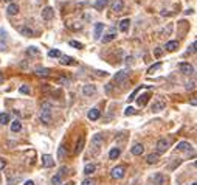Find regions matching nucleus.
I'll list each match as a JSON object with an SVG mask.
<instances>
[{
    "label": "nucleus",
    "instance_id": "nucleus-1",
    "mask_svg": "<svg viewBox=\"0 0 197 185\" xmlns=\"http://www.w3.org/2000/svg\"><path fill=\"white\" fill-rule=\"evenodd\" d=\"M51 111L53 107L50 103H42V107H41V121L43 124H50L51 123Z\"/></svg>",
    "mask_w": 197,
    "mask_h": 185
},
{
    "label": "nucleus",
    "instance_id": "nucleus-2",
    "mask_svg": "<svg viewBox=\"0 0 197 185\" xmlns=\"http://www.w3.org/2000/svg\"><path fill=\"white\" fill-rule=\"evenodd\" d=\"M166 107V101L163 100V98H157V100L152 103V111L154 112H160V111H163V109Z\"/></svg>",
    "mask_w": 197,
    "mask_h": 185
},
{
    "label": "nucleus",
    "instance_id": "nucleus-3",
    "mask_svg": "<svg viewBox=\"0 0 197 185\" xmlns=\"http://www.w3.org/2000/svg\"><path fill=\"white\" fill-rule=\"evenodd\" d=\"M179 70L183 75H193L194 73V67L191 64H188V62H180L179 64Z\"/></svg>",
    "mask_w": 197,
    "mask_h": 185
},
{
    "label": "nucleus",
    "instance_id": "nucleus-4",
    "mask_svg": "<svg viewBox=\"0 0 197 185\" xmlns=\"http://www.w3.org/2000/svg\"><path fill=\"white\" fill-rule=\"evenodd\" d=\"M124 174H126V168L123 165H118L112 170V177L113 179H123Z\"/></svg>",
    "mask_w": 197,
    "mask_h": 185
},
{
    "label": "nucleus",
    "instance_id": "nucleus-5",
    "mask_svg": "<svg viewBox=\"0 0 197 185\" xmlns=\"http://www.w3.org/2000/svg\"><path fill=\"white\" fill-rule=\"evenodd\" d=\"M92 145H93V148L98 151L101 148V146L104 145V137L101 134H96V135H93V137H92Z\"/></svg>",
    "mask_w": 197,
    "mask_h": 185
},
{
    "label": "nucleus",
    "instance_id": "nucleus-6",
    "mask_svg": "<svg viewBox=\"0 0 197 185\" xmlns=\"http://www.w3.org/2000/svg\"><path fill=\"white\" fill-rule=\"evenodd\" d=\"M168 146H169V141H168L166 139H160V140L157 141V154H161V152H166Z\"/></svg>",
    "mask_w": 197,
    "mask_h": 185
},
{
    "label": "nucleus",
    "instance_id": "nucleus-7",
    "mask_svg": "<svg viewBox=\"0 0 197 185\" xmlns=\"http://www.w3.org/2000/svg\"><path fill=\"white\" fill-rule=\"evenodd\" d=\"M124 8V3L121 2V0H113V2L110 3V9L113 11V13H121Z\"/></svg>",
    "mask_w": 197,
    "mask_h": 185
},
{
    "label": "nucleus",
    "instance_id": "nucleus-8",
    "mask_svg": "<svg viewBox=\"0 0 197 185\" xmlns=\"http://www.w3.org/2000/svg\"><path fill=\"white\" fill-rule=\"evenodd\" d=\"M127 75H129V70H119V72L113 76V81L115 83H123V81L127 78Z\"/></svg>",
    "mask_w": 197,
    "mask_h": 185
},
{
    "label": "nucleus",
    "instance_id": "nucleus-9",
    "mask_svg": "<svg viewBox=\"0 0 197 185\" xmlns=\"http://www.w3.org/2000/svg\"><path fill=\"white\" fill-rule=\"evenodd\" d=\"M53 17H54V11H53V8L47 6V8H43V9H42V19L51 20Z\"/></svg>",
    "mask_w": 197,
    "mask_h": 185
},
{
    "label": "nucleus",
    "instance_id": "nucleus-10",
    "mask_svg": "<svg viewBox=\"0 0 197 185\" xmlns=\"http://www.w3.org/2000/svg\"><path fill=\"white\" fill-rule=\"evenodd\" d=\"M82 94L85 96H92V95H95L96 94V87L95 86H92V84H85L82 87Z\"/></svg>",
    "mask_w": 197,
    "mask_h": 185
},
{
    "label": "nucleus",
    "instance_id": "nucleus-11",
    "mask_svg": "<svg viewBox=\"0 0 197 185\" xmlns=\"http://www.w3.org/2000/svg\"><path fill=\"white\" fill-rule=\"evenodd\" d=\"M54 165V160H53V157L51 156H48V154H43L42 156V166H45V168H50Z\"/></svg>",
    "mask_w": 197,
    "mask_h": 185
},
{
    "label": "nucleus",
    "instance_id": "nucleus-12",
    "mask_svg": "<svg viewBox=\"0 0 197 185\" xmlns=\"http://www.w3.org/2000/svg\"><path fill=\"white\" fill-rule=\"evenodd\" d=\"M177 149L183 151V152H189V151H193V146H191V143H188V141H180L177 145Z\"/></svg>",
    "mask_w": 197,
    "mask_h": 185
},
{
    "label": "nucleus",
    "instance_id": "nucleus-13",
    "mask_svg": "<svg viewBox=\"0 0 197 185\" xmlns=\"http://www.w3.org/2000/svg\"><path fill=\"white\" fill-rule=\"evenodd\" d=\"M130 152H132L134 156H141V154L144 152V146L141 145V143H135V145H134V148L130 149Z\"/></svg>",
    "mask_w": 197,
    "mask_h": 185
},
{
    "label": "nucleus",
    "instance_id": "nucleus-14",
    "mask_svg": "<svg viewBox=\"0 0 197 185\" xmlns=\"http://www.w3.org/2000/svg\"><path fill=\"white\" fill-rule=\"evenodd\" d=\"M84 145H85V137H84V135H81V137H79V140H78V143H76L75 154H79V152L84 149Z\"/></svg>",
    "mask_w": 197,
    "mask_h": 185
},
{
    "label": "nucleus",
    "instance_id": "nucleus-15",
    "mask_svg": "<svg viewBox=\"0 0 197 185\" xmlns=\"http://www.w3.org/2000/svg\"><path fill=\"white\" fill-rule=\"evenodd\" d=\"M50 73H51V70L47 69V67H39V69H36V75H37V76H42V78H47V76H50Z\"/></svg>",
    "mask_w": 197,
    "mask_h": 185
},
{
    "label": "nucleus",
    "instance_id": "nucleus-16",
    "mask_svg": "<svg viewBox=\"0 0 197 185\" xmlns=\"http://www.w3.org/2000/svg\"><path fill=\"white\" fill-rule=\"evenodd\" d=\"M59 58H61V64L62 65H75L76 64V61L72 56H62V54H61Z\"/></svg>",
    "mask_w": 197,
    "mask_h": 185
},
{
    "label": "nucleus",
    "instance_id": "nucleus-17",
    "mask_svg": "<svg viewBox=\"0 0 197 185\" xmlns=\"http://www.w3.org/2000/svg\"><path fill=\"white\" fill-rule=\"evenodd\" d=\"M165 182H166V179H165V176H163L161 173H157L154 176V184L155 185H165Z\"/></svg>",
    "mask_w": 197,
    "mask_h": 185
},
{
    "label": "nucleus",
    "instance_id": "nucleus-18",
    "mask_svg": "<svg viewBox=\"0 0 197 185\" xmlns=\"http://www.w3.org/2000/svg\"><path fill=\"white\" fill-rule=\"evenodd\" d=\"M100 111L98 109H92V111H89V114H87V117H89V120H92V121H95V120L100 118Z\"/></svg>",
    "mask_w": 197,
    "mask_h": 185
},
{
    "label": "nucleus",
    "instance_id": "nucleus-19",
    "mask_svg": "<svg viewBox=\"0 0 197 185\" xmlns=\"http://www.w3.org/2000/svg\"><path fill=\"white\" fill-rule=\"evenodd\" d=\"M115 37H117V33H115V31L112 30V31H109L107 34H104V37H102V42H104V44L112 42V41L115 39Z\"/></svg>",
    "mask_w": 197,
    "mask_h": 185
},
{
    "label": "nucleus",
    "instance_id": "nucleus-20",
    "mask_svg": "<svg viewBox=\"0 0 197 185\" xmlns=\"http://www.w3.org/2000/svg\"><path fill=\"white\" fill-rule=\"evenodd\" d=\"M165 48H166L168 51H176L177 48H179V42H177V41H169V42L166 44Z\"/></svg>",
    "mask_w": 197,
    "mask_h": 185
},
{
    "label": "nucleus",
    "instance_id": "nucleus-21",
    "mask_svg": "<svg viewBox=\"0 0 197 185\" xmlns=\"http://www.w3.org/2000/svg\"><path fill=\"white\" fill-rule=\"evenodd\" d=\"M102 30H104V24H96L95 25V39H100L102 36Z\"/></svg>",
    "mask_w": 197,
    "mask_h": 185
},
{
    "label": "nucleus",
    "instance_id": "nucleus-22",
    "mask_svg": "<svg viewBox=\"0 0 197 185\" xmlns=\"http://www.w3.org/2000/svg\"><path fill=\"white\" fill-rule=\"evenodd\" d=\"M6 13L9 16H14V14H17L19 13V5H16V3H11L9 6L6 8Z\"/></svg>",
    "mask_w": 197,
    "mask_h": 185
},
{
    "label": "nucleus",
    "instance_id": "nucleus-23",
    "mask_svg": "<svg viewBox=\"0 0 197 185\" xmlns=\"http://www.w3.org/2000/svg\"><path fill=\"white\" fill-rule=\"evenodd\" d=\"M119 154H121V149L119 148H112L110 152H109V157H110V160H115L119 157Z\"/></svg>",
    "mask_w": 197,
    "mask_h": 185
},
{
    "label": "nucleus",
    "instance_id": "nucleus-24",
    "mask_svg": "<svg viewBox=\"0 0 197 185\" xmlns=\"http://www.w3.org/2000/svg\"><path fill=\"white\" fill-rule=\"evenodd\" d=\"M129 26H130V20H129V19H124V20L119 22V30H121L123 33L127 31V30H129Z\"/></svg>",
    "mask_w": 197,
    "mask_h": 185
},
{
    "label": "nucleus",
    "instance_id": "nucleus-25",
    "mask_svg": "<svg viewBox=\"0 0 197 185\" xmlns=\"http://www.w3.org/2000/svg\"><path fill=\"white\" fill-rule=\"evenodd\" d=\"M149 95H147V94H144V95H141V96H138V100H137V103H138V106H141V107H143V106H146V103L147 101H149Z\"/></svg>",
    "mask_w": 197,
    "mask_h": 185
},
{
    "label": "nucleus",
    "instance_id": "nucleus-26",
    "mask_svg": "<svg viewBox=\"0 0 197 185\" xmlns=\"http://www.w3.org/2000/svg\"><path fill=\"white\" fill-rule=\"evenodd\" d=\"M107 2H109V0H96V2H95V8L98 11H102L104 8L107 6Z\"/></svg>",
    "mask_w": 197,
    "mask_h": 185
},
{
    "label": "nucleus",
    "instance_id": "nucleus-27",
    "mask_svg": "<svg viewBox=\"0 0 197 185\" xmlns=\"http://www.w3.org/2000/svg\"><path fill=\"white\" fill-rule=\"evenodd\" d=\"M20 129H22V123L19 120H14V121L11 123V131H13V132H19Z\"/></svg>",
    "mask_w": 197,
    "mask_h": 185
},
{
    "label": "nucleus",
    "instance_id": "nucleus-28",
    "mask_svg": "<svg viewBox=\"0 0 197 185\" xmlns=\"http://www.w3.org/2000/svg\"><path fill=\"white\" fill-rule=\"evenodd\" d=\"M146 162L149 163V165H152V163H157L158 162V154L155 152V154H149L146 157Z\"/></svg>",
    "mask_w": 197,
    "mask_h": 185
},
{
    "label": "nucleus",
    "instance_id": "nucleus-29",
    "mask_svg": "<svg viewBox=\"0 0 197 185\" xmlns=\"http://www.w3.org/2000/svg\"><path fill=\"white\" fill-rule=\"evenodd\" d=\"M96 170V166L93 165V163H89V165H85L84 166V174H87V176H90L92 173H93Z\"/></svg>",
    "mask_w": 197,
    "mask_h": 185
},
{
    "label": "nucleus",
    "instance_id": "nucleus-30",
    "mask_svg": "<svg viewBox=\"0 0 197 185\" xmlns=\"http://www.w3.org/2000/svg\"><path fill=\"white\" fill-rule=\"evenodd\" d=\"M160 69H161V62H157V64L151 65V67L147 69V73H149V75H152V73H155L157 70H160Z\"/></svg>",
    "mask_w": 197,
    "mask_h": 185
},
{
    "label": "nucleus",
    "instance_id": "nucleus-31",
    "mask_svg": "<svg viewBox=\"0 0 197 185\" xmlns=\"http://www.w3.org/2000/svg\"><path fill=\"white\" fill-rule=\"evenodd\" d=\"M0 123H2V124L9 123V114H6V112L0 114Z\"/></svg>",
    "mask_w": 197,
    "mask_h": 185
},
{
    "label": "nucleus",
    "instance_id": "nucleus-32",
    "mask_svg": "<svg viewBox=\"0 0 197 185\" xmlns=\"http://www.w3.org/2000/svg\"><path fill=\"white\" fill-rule=\"evenodd\" d=\"M26 54H28V56H37V54H39V48L30 47L28 50H26Z\"/></svg>",
    "mask_w": 197,
    "mask_h": 185
},
{
    "label": "nucleus",
    "instance_id": "nucleus-33",
    "mask_svg": "<svg viewBox=\"0 0 197 185\" xmlns=\"http://www.w3.org/2000/svg\"><path fill=\"white\" fill-rule=\"evenodd\" d=\"M51 184H53V185H62V177L59 176V174H56V176H53V179H51Z\"/></svg>",
    "mask_w": 197,
    "mask_h": 185
},
{
    "label": "nucleus",
    "instance_id": "nucleus-34",
    "mask_svg": "<svg viewBox=\"0 0 197 185\" xmlns=\"http://www.w3.org/2000/svg\"><path fill=\"white\" fill-rule=\"evenodd\" d=\"M20 33H22V34H23V36H33V30L31 28H28V26H23V28H20Z\"/></svg>",
    "mask_w": 197,
    "mask_h": 185
},
{
    "label": "nucleus",
    "instance_id": "nucleus-35",
    "mask_svg": "<svg viewBox=\"0 0 197 185\" xmlns=\"http://www.w3.org/2000/svg\"><path fill=\"white\" fill-rule=\"evenodd\" d=\"M95 184H96V181H95L93 177H87L85 181H82V184H81V185H95Z\"/></svg>",
    "mask_w": 197,
    "mask_h": 185
},
{
    "label": "nucleus",
    "instance_id": "nucleus-36",
    "mask_svg": "<svg viewBox=\"0 0 197 185\" xmlns=\"http://www.w3.org/2000/svg\"><path fill=\"white\" fill-rule=\"evenodd\" d=\"M48 56H50V58H59V56H61V51H59V50H50V51H48Z\"/></svg>",
    "mask_w": 197,
    "mask_h": 185
},
{
    "label": "nucleus",
    "instance_id": "nucleus-37",
    "mask_svg": "<svg viewBox=\"0 0 197 185\" xmlns=\"http://www.w3.org/2000/svg\"><path fill=\"white\" fill-rule=\"evenodd\" d=\"M134 114H135V109H134V107H127V109H126V111H124V115H126V117H129V115H134Z\"/></svg>",
    "mask_w": 197,
    "mask_h": 185
},
{
    "label": "nucleus",
    "instance_id": "nucleus-38",
    "mask_svg": "<svg viewBox=\"0 0 197 185\" xmlns=\"http://www.w3.org/2000/svg\"><path fill=\"white\" fill-rule=\"evenodd\" d=\"M140 89H141V87H138V89H135V90L132 92V94H130V96H129V101H134V100H135V96H137V94L140 92Z\"/></svg>",
    "mask_w": 197,
    "mask_h": 185
},
{
    "label": "nucleus",
    "instance_id": "nucleus-39",
    "mask_svg": "<svg viewBox=\"0 0 197 185\" xmlns=\"http://www.w3.org/2000/svg\"><path fill=\"white\" fill-rule=\"evenodd\" d=\"M70 45L75 47V48H82V44H79V42H76V41H70Z\"/></svg>",
    "mask_w": 197,
    "mask_h": 185
},
{
    "label": "nucleus",
    "instance_id": "nucleus-40",
    "mask_svg": "<svg viewBox=\"0 0 197 185\" xmlns=\"http://www.w3.org/2000/svg\"><path fill=\"white\" fill-rule=\"evenodd\" d=\"M20 92H22V94H25V95L30 94V87H28V86H22V87H20Z\"/></svg>",
    "mask_w": 197,
    "mask_h": 185
},
{
    "label": "nucleus",
    "instance_id": "nucleus-41",
    "mask_svg": "<svg viewBox=\"0 0 197 185\" xmlns=\"http://www.w3.org/2000/svg\"><path fill=\"white\" fill-rule=\"evenodd\" d=\"M196 47H197V44H196V41H194L193 44H191V47H189V50H191V51H193V53H196Z\"/></svg>",
    "mask_w": 197,
    "mask_h": 185
},
{
    "label": "nucleus",
    "instance_id": "nucleus-42",
    "mask_svg": "<svg viewBox=\"0 0 197 185\" xmlns=\"http://www.w3.org/2000/svg\"><path fill=\"white\" fill-rule=\"evenodd\" d=\"M6 166V160H3V159H0V170H3V168Z\"/></svg>",
    "mask_w": 197,
    "mask_h": 185
},
{
    "label": "nucleus",
    "instance_id": "nucleus-43",
    "mask_svg": "<svg viewBox=\"0 0 197 185\" xmlns=\"http://www.w3.org/2000/svg\"><path fill=\"white\" fill-rule=\"evenodd\" d=\"M64 157V148L61 146V148H59V159H62Z\"/></svg>",
    "mask_w": 197,
    "mask_h": 185
},
{
    "label": "nucleus",
    "instance_id": "nucleus-44",
    "mask_svg": "<svg viewBox=\"0 0 197 185\" xmlns=\"http://www.w3.org/2000/svg\"><path fill=\"white\" fill-rule=\"evenodd\" d=\"M161 53H163L161 48H157V50H155V56H161Z\"/></svg>",
    "mask_w": 197,
    "mask_h": 185
},
{
    "label": "nucleus",
    "instance_id": "nucleus-45",
    "mask_svg": "<svg viewBox=\"0 0 197 185\" xmlns=\"http://www.w3.org/2000/svg\"><path fill=\"white\" fill-rule=\"evenodd\" d=\"M98 75H100V76H106L107 75V72H102V70H98V72H96Z\"/></svg>",
    "mask_w": 197,
    "mask_h": 185
},
{
    "label": "nucleus",
    "instance_id": "nucleus-46",
    "mask_svg": "<svg viewBox=\"0 0 197 185\" xmlns=\"http://www.w3.org/2000/svg\"><path fill=\"white\" fill-rule=\"evenodd\" d=\"M59 83H62V84H68L70 81H68V79H65V78H62V79H59Z\"/></svg>",
    "mask_w": 197,
    "mask_h": 185
},
{
    "label": "nucleus",
    "instance_id": "nucleus-47",
    "mask_svg": "<svg viewBox=\"0 0 197 185\" xmlns=\"http://www.w3.org/2000/svg\"><path fill=\"white\" fill-rule=\"evenodd\" d=\"M0 50H2V51L6 50V45H5V44H2V42H0Z\"/></svg>",
    "mask_w": 197,
    "mask_h": 185
},
{
    "label": "nucleus",
    "instance_id": "nucleus-48",
    "mask_svg": "<svg viewBox=\"0 0 197 185\" xmlns=\"http://www.w3.org/2000/svg\"><path fill=\"white\" fill-rule=\"evenodd\" d=\"M23 185H34V182H33V181H26Z\"/></svg>",
    "mask_w": 197,
    "mask_h": 185
},
{
    "label": "nucleus",
    "instance_id": "nucleus-49",
    "mask_svg": "<svg viewBox=\"0 0 197 185\" xmlns=\"http://www.w3.org/2000/svg\"><path fill=\"white\" fill-rule=\"evenodd\" d=\"M2 79H3V76H2V75H0V83H2Z\"/></svg>",
    "mask_w": 197,
    "mask_h": 185
},
{
    "label": "nucleus",
    "instance_id": "nucleus-50",
    "mask_svg": "<svg viewBox=\"0 0 197 185\" xmlns=\"http://www.w3.org/2000/svg\"><path fill=\"white\" fill-rule=\"evenodd\" d=\"M5 2H13V0H5Z\"/></svg>",
    "mask_w": 197,
    "mask_h": 185
},
{
    "label": "nucleus",
    "instance_id": "nucleus-51",
    "mask_svg": "<svg viewBox=\"0 0 197 185\" xmlns=\"http://www.w3.org/2000/svg\"><path fill=\"white\" fill-rule=\"evenodd\" d=\"M191 185H197V184H196V182H194V184H191Z\"/></svg>",
    "mask_w": 197,
    "mask_h": 185
},
{
    "label": "nucleus",
    "instance_id": "nucleus-52",
    "mask_svg": "<svg viewBox=\"0 0 197 185\" xmlns=\"http://www.w3.org/2000/svg\"><path fill=\"white\" fill-rule=\"evenodd\" d=\"M65 185H72V184H65Z\"/></svg>",
    "mask_w": 197,
    "mask_h": 185
}]
</instances>
